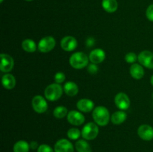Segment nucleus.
Listing matches in <instances>:
<instances>
[{
	"label": "nucleus",
	"instance_id": "nucleus-1",
	"mask_svg": "<svg viewBox=\"0 0 153 152\" xmlns=\"http://www.w3.org/2000/svg\"><path fill=\"white\" fill-rule=\"evenodd\" d=\"M93 119L99 126L104 127L108 124L111 119L108 110L104 106H97L93 110Z\"/></svg>",
	"mask_w": 153,
	"mask_h": 152
},
{
	"label": "nucleus",
	"instance_id": "nucleus-2",
	"mask_svg": "<svg viewBox=\"0 0 153 152\" xmlns=\"http://www.w3.org/2000/svg\"><path fill=\"white\" fill-rule=\"evenodd\" d=\"M89 57L82 52H75L70 56L69 63L73 68L76 69H82L88 66L89 64Z\"/></svg>",
	"mask_w": 153,
	"mask_h": 152
},
{
	"label": "nucleus",
	"instance_id": "nucleus-3",
	"mask_svg": "<svg viewBox=\"0 0 153 152\" xmlns=\"http://www.w3.org/2000/svg\"><path fill=\"white\" fill-rule=\"evenodd\" d=\"M64 88L60 85V83H51L46 86L44 91V95L46 99L49 101H55L62 96Z\"/></svg>",
	"mask_w": 153,
	"mask_h": 152
},
{
	"label": "nucleus",
	"instance_id": "nucleus-4",
	"mask_svg": "<svg viewBox=\"0 0 153 152\" xmlns=\"http://www.w3.org/2000/svg\"><path fill=\"white\" fill-rule=\"evenodd\" d=\"M99 134V127L95 122H88L82 130V137L85 140H93Z\"/></svg>",
	"mask_w": 153,
	"mask_h": 152
},
{
	"label": "nucleus",
	"instance_id": "nucleus-5",
	"mask_svg": "<svg viewBox=\"0 0 153 152\" xmlns=\"http://www.w3.org/2000/svg\"><path fill=\"white\" fill-rule=\"evenodd\" d=\"M56 41L52 36H46L40 39L37 44V49L42 53H48L55 48Z\"/></svg>",
	"mask_w": 153,
	"mask_h": 152
},
{
	"label": "nucleus",
	"instance_id": "nucleus-6",
	"mask_svg": "<svg viewBox=\"0 0 153 152\" xmlns=\"http://www.w3.org/2000/svg\"><path fill=\"white\" fill-rule=\"evenodd\" d=\"M31 104L34 111L37 113H43L47 110L48 104L46 100L41 95H35L32 98Z\"/></svg>",
	"mask_w": 153,
	"mask_h": 152
},
{
	"label": "nucleus",
	"instance_id": "nucleus-7",
	"mask_svg": "<svg viewBox=\"0 0 153 152\" xmlns=\"http://www.w3.org/2000/svg\"><path fill=\"white\" fill-rule=\"evenodd\" d=\"M139 63L147 69H153V53L150 51H142L137 56Z\"/></svg>",
	"mask_w": 153,
	"mask_h": 152
},
{
	"label": "nucleus",
	"instance_id": "nucleus-8",
	"mask_svg": "<svg viewBox=\"0 0 153 152\" xmlns=\"http://www.w3.org/2000/svg\"><path fill=\"white\" fill-rule=\"evenodd\" d=\"M0 58H1V63H0L1 71L4 73L10 72L14 66V61L13 58L4 53H1L0 55Z\"/></svg>",
	"mask_w": 153,
	"mask_h": 152
},
{
	"label": "nucleus",
	"instance_id": "nucleus-9",
	"mask_svg": "<svg viewBox=\"0 0 153 152\" xmlns=\"http://www.w3.org/2000/svg\"><path fill=\"white\" fill-rule=\"evenodd\" d=\"M114 103L120 110H128L131 104L129 97L125 92H119L114 98Z\"/></svg>",
	"mask_w": 153,
	"mask_h": 152
},
{
	"label": "nucleus",
	"instance_id": "nucleus-10",
	"mask_svg": "<svg viewBox=\"0 0 153 152\" xmlns=\"http://www.w3.org/2000/svg\"><path fill=\"white\" fill-rule=\"evenodd\" d=\"M67 117L69 123L75 125V126L82 125L85 121V116L81 112L77 111V110H71V111H70L67 114Z\"/></svg>",
	"mask_w": 153,
	"mask_h": 152
},
{
	"label": "nucleus",
	"instance_id": "nucleus-11",
	"mask_svg": "<svg viewBox=\"0 0 153 152\" xmlns=\"http://www.w3.org/2000/svg\"><path fill=\"white\" fill-rule=\"evenodd\" d=\"M54 150L55 152H74V147L69 140L61 139L56 142Z\"/></svg>",
	"mask_w": 153,
	"mask_h": 152
},
{
	"label": "nucleus",
	"instance_id": "nucleus-12",
	"mask_svg": "<svg viewBox=\"0 0 153 152\" xmlns=\"http://www.w3.org/2000/svg\"><path fill=\"white\" fill-rule=\"evenodd\" d=\"M78 42L75 37L72 36H66L61 40V47L66 52H72L76 49Z\"/></svg>",
	"mask_w": 153,
	"mask_h": 152
},
{
	"label": "nucleus",
	"instance_id": "nucleus-13",
	"mask_svg": "<svg viewBox=\"0 0 153 152\" xmlns=\"http://www.w3.org/2000/svg\"><path fill=\"white\" fill-rule=\"evenodd\" d=\"M137 134L140 139L145 141L153 139V128L149 125H142L137 129Z\"/></svg>",
	"mask_w": 153,
	"mask_h": 152
},
{
	"label": "nucleus",
	"instance_id": "nucleus-14",
	"mask_svg": "<svg viewBox=\"0 0 153 152\" xmlns=\"http://www.w3.org/2000/svg\"><path fill=\"white\" fill-rule=\"evenodd\" d=\"M105 52L102 49H95L89 55V60L92 63L99 64L101 63L105 59Z\"/></svg>",
	"mask_w": 153,
	"mask_h": 152
},
{
	"label": "nucleus",
	"instance_id": "nucleus-15",
	"mask_svg": "<svg viewBox=\"0 0 153 152\" xmlns=\"http://www.w3.org/2000/svg\"><path fill=\"white\" fill-rule=\"evenodd\" d=\"M78 110L83 113H89L94 110V103L88 98H82L76 104Z\"/></svg>",
	"mask_w": 153,
	"mask_h": 152
},
{
	"label": "nucleus",
	"instance_id": "nucleus-16",
	"mask_svg": "<svg viewBox=\"0 0 153 152\" xmlns=\"http://www.w3.org/2000/svg\"><path fill=\"white\" fill-rule=\"evenodd\" d=\"M129 73L133 78L140 80L144 76L145 72L141 64L133 63L129 68Z\"/></svg>",
	"mask_w": 153,
	"mask_h": 152
},
{
	"label": "nucleus",
	"instance_id": "nucleus-17",
	"mask_svg": "<svg viewBox=\"0 0 153 152\" xmlns=\"http://www.w3.org/2000/svg\"><path fill=\"white\" fill-rule=\"evenodd\" d=\"M1 83L5 89H12L16 86V79L13 75L6 73L1 77Z\"/></svg>",
	"mask_w": 153,
	"mask_h": 152
},
{
	"label": "nucleus",
	"instance_id": "nucleus-18",
	"mask_svg": "<svg viewBox=\"0 0 153 152\" xmlns=\"http://www.w3.org/2000/svg\"><path fill=\"white\" fill-rule=\"evenodd\" d=\"M127 118V114L123 110H118L114 112L111 116V121L114 125H121L126 121Z\"/></svg>",
	"mask_w": 153,
	"mask_h": 152
},
{
	"label": "nucleus",
	"instance_id": "nucleus-19",
	"mask_svg": "<svg viewBox=\"0 0 153 152\" xmlns=\"http://www.w3.org/2000/svg\"><path fill=\"white\" fill-rule=\"evenodd\" d=\"M64 91L68 96H75L79 92V86L75 82L67 81L64 86Z\"/></svg>",
	"mask_w": 153,
	"mask_h": 152
},
{
	"label": "nucleus",
	"instance_id": "nucleus-20",
	"mask_svg": "<svg viewBox=\"0 0 153 152\" xmlns=\"http://www.w3.org/2000/svg\"><path fill=\"white\" fill-rule=\"evenodd\" d=\"M102 7L108 13H114L118 8V2L117 0H102Z\"/></svg>",
	"mask_w": 153,
	"mask_h": 152
},
{
	"label": "nucleus",
	"instance_id": "nucleus-21",
	"mask_svg": "<svg viewBox=\"0 0 153 152\" xmlns=\"http://www.w3.org/2000/svg\"><path fill=\"white\" fill-rule=\"evenodd\" d=\"M22 48L25 52L33 53L37 49V45L31 39H25L22 42Z\"/></svg>",
	"mask_w": 153,
	"mask_h": 152
},
{
	"label": "nucleus",
	"instance_id": "nucleus-22",
	"mask_svg": "<svg viewBox=\"0 0 153 152\" xmlns=\"http://www.w3.org/2000/svg\"><path fill=\"white\" fill-rule=\"evenodd\" d=\"M30 145L25 140H19L14 144L13 148V152H28Z\"/></svg>",
	"mask_w": 153,
	"mask_h": 152
},
{
	"label": "nucleus",
	"instance_id": "nucleus-23",
	"mask_svg": "<svg viewBox=\"0 0 153 152\" xmlns=\"http://www.w3.org/2000/svg\"><path fill=\"white\" fill-rule=\"evenodd\" d=\"M75 147L78 152H92L91 145L85 139L78 140L76 142Z\"/></svg>",
	"mask_w": 153,
	"mask_h": 152
},
{
	"label": "nucleus",
	"instance_id": "nucleus-24",
	"mask_svg": "<svg viewBox=\"0 0 153 152\" xmlns=\"http://www.w3.org/2000/svg\"><path fill=\"white\" fill-rule=\"evenodd\" d=\"M68 113L69 112L67 110V107L63 105H61L55 107L53 111V115L56 119H63L66 116H67Z\"/></svg>",
	"mask_w": 153,
	"mask_h": 152
},
{
	"label": "nucleus",
	"instance_id": "nucleus-25",
	"mask_svg": "<svg viewBox=\"0 0 153 152\" xmlns=\"http://www.w3.org/2000/svg\"><path fill=\"white\" fill-rule=\"evenodd\" d=\"M82 136V132L77 128H70L67 131V137L72 140H77Z\"/></svg>",
	"mask_w": 153,
	"mask_h": 152
},
{
	"label": "nucleus",
	"instance_id": "nucleus-26",
	"mask_svg": "<svg viewBox=\"0 0 153 152\" xmlns=\"http://www.w3.org/2000/svg\"><path fill=\"white\" fill-rule=\"evenodd\" d=\"M125 61L128 63H135L136 61H137V56L134 52H128L126 55Z\"/></svg>",
	"mask_w": 153,
	"mask_h": 152
},
{
	"label": "nucleus",
	"instance_id": "nucleus-27",
	"mask_svg": "<svg viewBox=\"0 0 153 152\" xmlns=\"http://www.w3.org/2000/svg\"><path fill=\"white\" fill-rule=\"evenodd\" d=\"M66 76L65 74L62 72H58L54 76V80H55V83H61L65 80Z\"/></svg>",
	"mask_w": 153,
	"mask_h": 152
},
{
	"label": "nucleus",
	"instance_id": "nucleus-28",
	"mask_svg": "<svg viewBox=\"0 0 153 152\" xmlns=\"http://www.w3.org/2000/svg\"><path fill=\"white\" fill-rule=\"evenodd\" d=\"M37 152H55V150H53V148L49 145L42 144L39 145Z\"/></svg>",
	"mask_w": 153,
	"mask_h": 152
},
{
	"label": "nucleus",
	"instance_id": "nucleus-29",
	"mask_svg": "<svg viewBox=\"0 0 153 152\" xmlns=\"http://www.w3.org/2000/svg\"><path fill=\"white\" fill-rule=\"evenodd\" d=\"M146 16L149 21L153 22V4L148 6L146 10Z\"/></svg>",
	"mask_w": 153,
	"mask_h": 152
},
{
	"label": "nucleus",
	"instance_id": "nucleus-30",
	"mask_svg": "<svg viewBox=\"0 0 153 152\" xmlns=\"http://www.w3.org/2000/svg\"><path fill=\"white\" fill-rule=\"evenodd\" d=\"M98 66L97 64H94L91 63V64H88V72L91 74H95L98 72Z\"/></svg>",
	"mask_w": 153,
	"mask_h": 152
},
{
	"label": "nucleus",
	"instance_id": "nucleus-31",
	"mask_svg": "<svg viewBox=\"0 0 153 152\" xmlns=\"http://www.w3.org/2000/svg\"><path fill=\"white\" fill-rule=\"evenodd\" d=\"M30 148H31V149H33V150H34V149L36 148H38V144H37V142L35 141H32L30 142Z\"/></svg>",
	"mask_w": 153,
	"mask_h": 152
},
{
	"label": "nucleus",
	"instance_id": "nucleus-32",
	"mask_svg": "<svg viewBox=\"0 0 153 152\" xmlns=\"http://www.w3.org/2000/svg\"><path fill=\"white\" fill-rule=\"evenodd\" d=\"M94 44V40L92 38V37H90V38H88V40H87V45H88V46H92Z\"/></svg>",
	"mask_w": 153,
	"mask_h": 152
},
{
	"label": "nucleus",
	"instance_id": "nucleus-33",
	"mask_svg": "<svg viewBox=\"0 0 153 152\" xmlns=\"http://www.w3.org/2000/svg\"><path fill=\"white\" fill-rule=\"evenodd\" d=\"M150 83H151V84H152L153 86V75H152V77H151V78H150Z\"/></svg>",
	"mask_w": 153,
	"mask_h": 152
},
{
	"label": "nucleus",
	"instance_id": "nucleus-34",
	"mask_svg": "<svg viewBox=\"0 0 153 152\" xmlns=\"http://www.w3.org/2000/svg\"><path fill=\"white\" fill-rule=\"evenodd\" d=\"M25 1H33V0H25Z\"/></svg>",
	"mask_w": 153,
	"mask_h": 152
},
{
	"label": "nucleus",
	"instance_id": "nucleus-35",
	"mask_svg": "<svg viewBox=\"0 0 153 152\" xmlns=\"http://www.w3.org/2000/svg\"><path fill=\"white\" fill-rule=\"evenodd\" d=\"M3 1H4V0H0V2H1V3H2Z\"/></svg>",
	"mask_w": 153,
	"mask_h": 152
},
{
	"label": "nucleus",
	"instance_id": "nucleus-36",
	"mask_svg": "<svg viewBox=\"0 0 153 152\" xmlns=\"http://www.w3.org/2000/svg\"><path fill=\"white\" fill-rule=\"evenodd\" d=\"M152 98H153V93H152Z\"/></svg>",
	"mask_w": 153,
	"mask_h": 152
}]
</instances>
